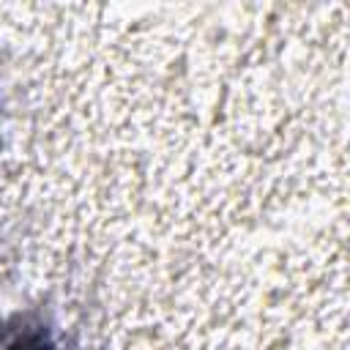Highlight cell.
Masks as SVG:
<instances>
[{"label":"cell","mask_w":350,"mask_h":350,"mask_svg":"<svg viewBox=\"0 0 350 350\" xmlns=\"http://www.w3.org/2000/svg\"><path fill=\"white\" fill-rule=\"evenodd\" d=\"M0 350H57L49 328L30 317L0 323Z\"/></svg>","instance_id":"6da1fadb"}]
</instances>
